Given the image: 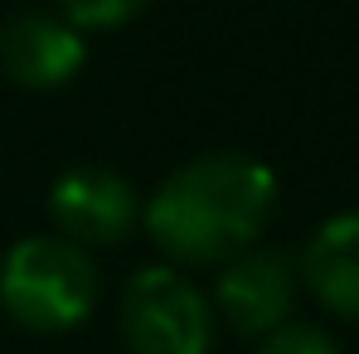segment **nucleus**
Wrapping results in <instances>:
<instances>
[{
  "label": "nucleus",
  "mask_w": 359,
  "mask_h": 354,
  "mask_svg": "<svg viewBox=\"0 0 359 354\" xmlns=\"http://www.w3.org/2000/svg\"><path fill=\"white\" fill-rule=\"evenodd\" d=\"M282 204L272 165L243 151H204L175 165L141 204V229L170 267H224L257 247Z\"/></svg>",
  "instance_id": "nucleus-1"
},
{
  "label": "nucleus",
  "mask_w": 359,
  "mask_h": 354,
  "mask_svg": "<svg viewBox=\"0 0 359 354\" xmlns=\"http://www.w3.org/2000/svg\"><path fill=\"white\" fill-rule=\"evenodd\" d=\"M102 292L97 262L88 247L59 238L54 229L25 233L0 257V311L29 335L78 330Z\"/></svg>",
  "instance_id": "nucleus-2"
},
{
  "label": "nucleus",
  "mask_w": 359,
  "mask_h": 354,
  "mask_svg": "<svg viewBox=\"0 0 359 354\" xmlns=\"http://www.w3.org/2000/svg\"><path fill=\"white\" fill-rule=\"evenodd\" d=\"M117 325L131 354H214L219 330L209 292L170 262H151L126 277Z\"/></svg>",
  "instance_id": "nucleus-3"
},
{
  "label": "nucleus",
  "mask_w": 359,
  "mask_h": 354,
  "mask_svg": "<svg viewBox=\"0 0 359 354\" xmlns=\"http://www.w3.org/2000/svg\"><path fill=\"white\" fill-rule=\"evenodd\" d=\"M301 296V272L297 257L287 247H248L233 262H224L214 272V292H209V306H214V320L238 335V340H267L277 325L292 320Z\"/></svg>",
  "instance_id": "nucleus-4"
},
{
  "label": "nucleus",
  "mask_w": 359,
  "mask_h": 354,
  "mask_svg": "<svg viewBox=\"0 0 359 354\" xmlns=\"http://www.w3.org/2000/svg\"><path fill=\"white\" fill-rule=\"evenodd\" d=\"M49 229L88 252L117 247L141 229V194L107 165H73L49 189Z\"/></svg>",
  "instance_id": "nucleus-5"
},
{
  "label": "nucleus",
  "mask_w": 359,
  "mask_h": 354,
  "mask_svg": "<svg viewBox=\"0 0 359 354\" xmlns=\"http://www.w3.org/2000/svg\"><path fill=\"white\" fill-rule=\"evenodd\" d=\"M88 63V34L59 10H20L0 25V78L25 93L68 88Z\"/></svg>",
  "instance_id": "nucleus-6"
},
{
  "label": "nucleus",
  "mask_w": 359,
  "mask_h": 354,
  "mask_svg": "<svg viewBox=\"0 0 359 354\" xmlns=\"http://www.w3.org/2000/svg\"><path fill=\"white\" fill-rule=\"evenodd\" d=\"M301 292L340 320H359V209L330 214L297 252Z\"/></svg>",
  "instance_id": "nucleus-7"
},
{
  "label": "nucleus",
  "mask_w": 359,
  "mask_h": 354,
  "mask_svg": "<svg viewBox=\"0 0 359 354\" xmlns=\"http://www.w3.org/2000/svg\"><path fill=\"white\" fill-rule=\"evenodd\" d=\"M146 5L151 0H54V10H59L68 25H78L83 34H93V29H121Z\"/></svg>",
  "instance_id": "nucleus-8"
},
{
  "label": "nucleus",
  "mask_w": 359,
  "mask_h": 354,
  "mask_svg": "<svg viewBox=\"0 0 359 354\" xmlns=\"http://www.w3.org/2000/svg\"><path fill=\"white\" fill-rule=\"evenodd\" d=\"M257 354H345V350H340V340H335L325 325L287 320V325H277L267 340H257Z\"/></svg>",
  "instance_id": "nucleus-9"
}]
</instances>
